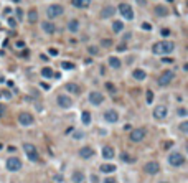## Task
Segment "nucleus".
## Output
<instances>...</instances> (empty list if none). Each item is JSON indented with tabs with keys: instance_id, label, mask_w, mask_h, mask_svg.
I'll list each match as a JSON object with an SVG mask.
<instances>
[{
	"instance_id": "nucleus-1",
	"label": "nucleus",
	"mask_w": 188,
	"mask_h": 183,
	"mask_svg": "<svg viewBox=\"0 0 188 183\" xmlns=\"http://www.w3.org/2000/svg\"><path fill=\"white\" fill-rule=\"evenodd\" d=\"M173 50H175V43L168 41V40H163V41L155 43L154 48H152L154 54H170Z\"/></svg>"
},
{
	"instance_id": "nucleus-2",
	"label": "nucleus",
	"mask_w": 188,
	"mask_h": 183,
	"mask_svg": "<svg viewBox=\"0 0 188 183\" xmlns=\"http://www.w3.org/2000/svg\"><path fill=\"white\" fill-rule=\"evenodd\" d=\"M23 150H25V154L26 157H28L30 162H38V158H40V155H38V150L36 147L33 145V144H23Z\"/></svg>"
},
{
	"instance_id": "nucleus-3",
	"label": "nucleus",
	"mask_w": 188,
	"mask_h": 183,
	"mask_svg": "<svg viewBox=\"0 0 188 183\" xmlns=\"http://www.w3.org/2000/svg\"><path fill=\"white\" fill-rule=\"evenodd\" d=\"M168 163L172 167H182L185 165V157L180 152H173V154L168 155Z\"/></svg>"
},
{
	"instance_id": "nucleus-4",
	"label": "nucleus",
	"mask_w": 188,
	"mask_h": 183,
	"mask_svg": "<svg viewBox=\"0 0 188 183\" xmlns=\"http://www.w3.org/2000/svg\"><path fill=\"white\" fill-rule=\"evenodd\" d=\"M175 78V71L173 69H167V71H163L162 76L159 78V84L160 86H168V84L172 83V79Z\"/></svg>"
},
{
	"instance_id": "nucleus-5",
	"label": "nucleus",
	"mask_w": 188,
	"mask_h": 183,
	"mask_svg": "<svg viewBox=\"0 0 188 183\" xmlns=\"http://www.w3.org/2000/svg\"><path fill=\"white\" fill-rule=\"evenodd\" d=\"M119 13H121L125 20H132V18H134V10H132V7H130L129 4L119 5Z\"/></svg>"
},
{
	"instance_id": "nucleus-6",
	"label": "nucleus",
	"mask_w": 188,
	"mask_h": 183,
	"mask_svg": "<svg viewBox=\"0 0 188 183\" xmlns=\"http://www.w3.org/2000/svg\"><path fill=\"white\" fill-rule=\"evenodd\" d=\"M21 168V160L18 157H10L7 160V170L9 172H18Z\"/></svg>"
},
{
	"instance_id": "nucleus-7",
	"label": "nucleus",
	"mask_w": 188,
	"mask_h": 183,
	"mask_svg": "<svg viewBox=\"0 0 188 183\" xmlns=\"http://www.w3.org/2000/svg\"><path fill=\"white\" fill-rule=\"evenodd\" d=\"M46 15H48L50 18L61 17V15H63V7H61V5H50L48 10H46Z\"/></svg>"
},
{
	"instance_id": "nucleus-8",
	"label": "nucleus",
	"mask_w": 188,
	"mask_h": 183,
	"mask_svg": "<svg viewBox=\"0 0 188 183\" xmlns=\"http://www.w3.org/2000/svg\"><path fill=\"white\" fill-rule=\"evenodd\" d=\"M102 101H104V96H102V92H99V91H92V92H89V102H91L92 106H99V104H102Z\"/></svg>"
},
{
	"instance_id": "nucleus-9",
	"label": "nucleus",
	"mask_w": 188,
	"mask_h": 183,
	"mask_svg": "<svg viewBox=\"0 0 188 183\" xmlns=\"http://www.w3.org/2000/svg\"><path fill=\"white\" fill-rule=\"evenodd\" d=\"M145 134H147L145 129H134L130 132V140L132 142H140V140H144Z\"/></svg>"
},
{
	"instance_id": "nucleus-10",
	"label": "nucleus",
	"mask_w": 188,
	"mask_h": 183,
	"mask_svg": "<svg viewBox=\"0 0 188 183\" xmlns=\"http://www.w3.org/2000/svg\"><path fill=\"white\" fill-rule=\"evenodd\" d=\"M56 102H58V106H59V107H63V109H69V107H71V104H73V101L69 99V96H66V94L58 96Z\"/></svg>"
},
{
	"instance_id": "nucleus-11",
	"label": "nucleus",
	"mask_w": 188,
	"mask_h": 183,
	"mask_svg": "<svg viewBox=\"0 0 188 183\" xmlns=\"http://www.w3.org/2000/svg\"><path fill=\"white\" fill-rule=\"evenodd\" d=\"M144 170H145L149 175H157L160 172V165L157 162H149V163H145Z\"/></svg>"
},
{
	"instance_id": "nucleus-12",
	"label": "nucleus",
	"mask_w": 188,
	"mask_h": 183,
	"mask_svg": "<svg viewBox=\"0 0 188 183\" xmlns=\"http://www.w3.org/2000/svg\"><path fill=\"white\" fill-rule=\"evenodd\" d=\"M167 114H168V111H167V107H165V106H157V107L154 109V117H155V119H159V121L165 119V117H167Z\"/></svg>"
},
{
	"instance_id": "nucleus-13",
	"label": "nucleus",
	"mask_w": 188,
	"mask_h": 183,
	"mask_svg": "<svg viewBox=\"0 0 188 183\" xmlns=\"http://www.w3.org/2000/svg\"><path fill=\"white\" fill-rule=\"evenodd\" d=\"M104 119L109 122V124H116V122L119 121V114H117V111L111 109V111H106L104 112Z\"/></svg>"
},
{
	"instance_id": "nucleus-14",
	"label": "nucleus",
	"mask_w": 188,
	"mask_h": 183,
	"mask_svg": "<svg viewBox=\"0 0 188 183\" xmlns=\"http://www.w3.org/2000/svg\"><path fill=\"white\" fill-rule=\"evenodd\" d=\"M18 122H20L21 125H31L33 124V116L28 112H21L20 116H18Z\"/></svg>"
},
{
	"instance_id": "nucleus-15",
	"label": "nucleus",
	"mask_w": 188,
	"mask_h": 183,
	"mask_svg": "<svg viewBox=\"0 0 188 183\" xmlns=\"http://www.w3.org/2000/svg\"><path fill=\"white\" fill-rule=\"evenodd\" d=\"M92 155H94V149L92 147H83V149H79V157L81 158H91Z\"/></svg>"
},
{
	"instance_id": "nucleus-16",
	"label": "nucleus",
	"mask_w": 188,
	"mask_h": 183,
	"mask_svg": "<svg viewBox=\"0 0 188 183\" xmlns=\"http://www.w3.org/2000/svg\"><path fill=\"white\" fill-rule=\"evenodd\" d=\"M41 28H43V31L48 35H53L54 31H56V26H54V23H51V21H43Z\"/></svg>"
},
{
	"instance_id": "nucleus-17",
	"label": "nucleus",
	"mask_w": 188,
	"mask_h": 183,
	"mask_svg": "<svg viewBox=\"0 0 188 183\" xmlns=\"http://www.w3.org/2000/svg\"><path fill=\"white\" fill-rule=\"evenodd\" d=\"M114 13H116V9L109 5V7H104V9H102L101 17H102V18H111V17H114Z\"/></svg>"
},
{
	"instance_id": "nucleus-18",
	"label": "nucleus",
	"mask_w": 188,
	"mask_h": 183,
	"mask_svg": "<svg viewBox=\"0 0 188 183\" xmlns=\"http://www.w3.org/2000/svg\"><path fill=\"white\" fill-rule=\"evenodd\" d=\"M71 180H73V183H84V173L81 170H74Z\"/></svg>"
},
{
	"instance_id": "nucleus-19",
	"label": "nucleus",
	"mask_w": 188,
	"mask_h": 183,
	"mask_svg": "<svg viewBox=\"0 0 188 183\" xmlns=\"http://www.w3.org/2000/svg\"><path fill=\"white\" fill-rule=\"evenodd\" d=\"M71 2L78 9H88L89 5H91V0H71Z\"/></svg>"
},
{
	"instance_id": "nucleus-20",
	"label": "nucleus",
	"mask_w": 188,
	"mask_h": 183,
	"mask_svg": "<svg viewBox=\"0 0 188 183\" xmlns=\"http://www.w3.org/2000/svg\"><path fill=\"white\" fill-rule=\"evenodd\" d=\"M102 157H104L106 160H111V158L114 157V149H112V147L106 145L104 149H102Z\"/></svg>"
},
{
	"instance_id": "nucleus-21",
	"label": "nucleus",
	"mask_w": 188,
	"mask_h": 183,
	"mask_svg": "<svg viewBox=\"0 0 188 183\" xmlns=\"http://www.w3.org/2000/svg\"><path fill=\"white\" fill-rule=\"evenodd\" d=\"M109 66L111 68H114V69H119L121 68V59L119 58H116V56H109Z\"/></svg>"
},
{
	"instance_id": "nucleus-22",
	"label": "nucleus",
	"mask_w": 188,
	"mask_h": 183,
	"mask_svg": "<svg viewBox=\"0 0 188 183\" xmlns=\"http://www.w3.org/2000/svg\"><path fill=\"white\" fill-rule=\"evenodd\" d=\"M132 76H134L137 81H144V79H145V76H147V73H145L144 69H134Z\"/></svg>"
},
{
	"instance_id": "nucleus-23",
	"label": "nucleus",
	"mask_w": 188,
	"mask_h": 183,
	"mask_svg": "<svg viewBox=\"0 0 188 183\" xmlns=\"http://www.w3.org/2000/svg\"><path fill=\"white\" fill-rule=\"evenodd\" d=\"M68 30H69L71 33H76V31L79 30V21H78V20H71L69 23H68Z\"/></svg>"
},
{
	"instance_id": "nucleus-24",
	"label": "nucleus",
	"mask_w": 188,
	"mask_h": 183,
	"mask_svg": "<svg viewBox=\"0 0 188 183\" xmlns=\"http://www.w3.org/2000/svg\"><path fill=\"white\" fill-rule=\"evenodd\" d=\"M81 122H83L84 125H89V124H91V112L83 111V114H81Z\"/></svg>"
},
{
	"instance_id": "nucleus-25",
	"label": "nucleus",
	"mask_w": 188,
	"mask_h": 183,
	"mask_svg": "<svg viewBox=\"0 0 188 183\" xmlns=\"http://www.w3.org/2000/svg\"><path fill=\"white\" fill-rule=\"evenodd\" d=\"M101 172H104V173H112L116 172V167L112 163H104V165H101Z\"/></svg>"
},
{
	"instance_id": "nucleus-26",
	"label": "nucleus",
	"mask_w": 188,
	"mask_h": 183,
	"mask_svg": "<svg viewBox=\"0 0 188 183\" xmlns=\"http://www.w3.org/2000/svg\"><path fill=\"white\" fill-rule=\"evenodd\" d=\"M121 160H122V162H125V163H134L135 162V158L130 157V155L125 154V152H122V154H121Z\"/></svg>"
},
{
	"instance_id": "nucleus-27",
	"label": "nucleus",
	"mask_w": 188,
	"mask_h": 183,
	"mask_svg": "<svg viewBox=\"0 0 188 183\" xmlns=\"http://www.w3.org/2000/svg\"><path fill=\"white\" fill-rule=\"evenodd\" d=\"M36 20H38V12L36 10H30L28 12V21L30 23H36Z\"/></svg>"
},
{
	"instance_id": "nucleus-28",
	"label": "nucleus",
	"mask_w": 188,
	"mask_h": 183,
	"mask_svg": "<svg viewBox=\"0 0 188 183\" xmlns=\"http://www.w3.org/2000/svg\"><path fill=\"white\" fill-rule=\"evenodd\" d=\"M41 76H43V78H53V69L48 68V66H45L41 69Z\"/></svg>"
},
{
	"instance_id": "nucleus-29",
	"label": "nucleus",
	"mask_w": 188,
	"mask_h": 183,
	"mask_svg": "<svg viewBox=\"0 0 188 183\" xmlns=\"http://www.w3.org/2000/svg\"><path fill=\"white\" fill-rule=\"evenodd\" d=\"M122 28H124V23H122V21H114L112 23V30L114 31H116V33H119V31H122Z\"/></svg>"
},
{
	"instance_id": "nucleus-30",
	"label": "nucleus",
	"mask_w": 188,
	"mask_h": 183,
	"mask_svg": "<svg viewBox=\"0 0 188 183\" xmlns=\"http://www.w3.org/2000/svg\"><path fill=\"white\" fill-rule=\"evenodd\" d=\"M66 89L69 92H73V94H78V92H79V87L76 86V84H73V83H68L66 84Z\"/></svg>"
},
{
	"instance_id": "nucleus-31",
	"label": "nucleus",
	"mask_w": 188,
	"mask_h": 183,
	"mask_svg": "<svg viewBox=\"0 0 188 183\" xmlns=\"http://www.w3.org/2000/svg\"><path fill=\"white\" fill-rule=\"evenodd\" d=\"M155 13H157V15H162V17H165L168 12H167V9H165V7L159 5V7H155Z\"/></svg>"
},
{
	"instance_id": "nucleus-32",
	"label": "nucleus",
	"mask_w": 188,
	"mask_h": 183,
	"mask_svg": "<svg viewBox=\"0 0 188 183\" xmlns=\"http://www.w3.org/2000/svg\"><path fill=\"white\" fill-rule=\"evenodd\" d=\"M61 66L64 68V69H73V68H74V64H73V63H69V61H63Z\"/></svg>"
},
{
	"instance_id": "nucleus-33",
	"label": "nucleus",
	"mask_w": 188,
	"mask_h": 183,
	"mask_svg": "<svg viewBox=\"0 0 188 183\" xmlns=\"http://www.w3.org/2000/svg\"><path fill=\"white\" fill-rule=\"evenodd\" d=\"M180 130H182L183 134H187V132H188V122H187V121L180 124Z\"/></svg>"
},
{
	"instance_id": "nucleus-34",
	"label": "nucleus",
	"mask_w": 188,
	"mask_h": 183,
	"mask_svg": "<svg viewBox=\"0 0 188 183\" xmlns=\"http://www.w3.org/2000/svg\"><path fill=\"white\" fill-rule=\"evenodd\" d=\"M145 97H147V102H149V104H150L152 101H154V92H152V91H147Z\"/></svg>"
},
{
	"instance_id": "nucleus-35",
	"label": "nucleus",
	"mask_w": 188,
	"mask_h": 183,
	"mask_svg": "<svg viewBox=\"0 0 188 183\" xmlns=\"http://www.w3.org/2000/svg\"><path fill=\"white\" fill-rule=\"evenodd\" d=\"M106 89H109V91L112 92V94L116 92V87H114V84H112V83H106Z\"/></svg>"
},
{
	"instance_id": "nucleus-36",
	"label": "nucleus",
	"mask_w": 188,
	"mask_h": 183,
	"mask_svg": "<svg viewBox=\"0 0 188 183\" xmlns=\"http://www.w3.org/2000/svg\"><path fill=\"white\" fill-rule=\"evenodd\" d=\"M48 53H50V56H58V50H56V48H50Z\"/></svg>"
},
{
	"instance_id": "nucleus-37",
	"label": "nucleus",
	"mask_w": 188,
	"mask_h": 183,
	"mask_svg": "<svg viewBox=\"0 0 188 183\" xmlns=\"http://www.w3.org/2000/svg\"><path fill=\"white\" fill-rule=\"evenodd\" d=\"M187 109H185V107H180L178 109V116H182V117H185V116H187Z\"/></svg>"
},
{
	"instance_id": "nucleus-38",
	"label": "nucleus",
	"mask_w": 188,
	"mask_h": 183,
	"mask_svg": "<svg viewBox=\"0 0 188 183\" xmlns=\"http://www.w3.org/2000/svg\"><path fill=\"white\" fill-rule=\"evenodd\" d=\"M9 25L12 26V28H15V26H17V20H15V18H9Z\"/></svg>"
},
{
	"instance_id": "nucleus-39",
	"label": "nucleus",
	"mask_w": 188,
	"mask_h": 183,
	"mask_svg": "<svg viewBox=\"0 0 188 183\" xmlns=\"http://www.w3.org/2000/svg\"><path fill=\"white\" fill-rule=\"evenodd\" d=\"M142 28H144V30H149V31H150V30H152V25L145 21V23H142Z\"/></svg>"
},
{
	"instance_id": "nucleus-40",
	"label": "nucleus",
	"mask_w": 188,
	"mask_h": 183,
	"mask_svg": "<svg viewBox=\"0 0 188 183\" xmlns=\"http://www.w3.org/2000/svg\"><path fill=\"white\" fill-rule=\"evenodd\" d=\"M160 33H162L163 36H168V35H170V30H167V28H162V30H160Z\"/></svg>"
},
{
	"instance_id": "nucleus-41",
	"label": "nucleus",
	"mask_w": 188,
	"mask_h": 183,
	"mask_svg": "<svg viewBox=\"0 0 188 183\" xmlns=\"http://www.w3.org/2000/svg\"><path fill=\"white\" fill-rule=\"evenodd\" d=\"M162 63H167V64H172V63H175L172 58H162Z\"/></svg>"
},
{
	"instance_id": "nucleus-42",
	"label": "nucleus",
	"mask_w": 188,
	"mask_h": 183,
	"mask_svg": "<svg viewBox=\"0 0 188 183\" xmlns=\"http://www.w3.org/2000/svg\"><path fill=\"white\" fill-rule=\"evenodd\" d=\"M88 50H89V54H97V50L94 48V46H89Z\"/></svg>"
},
{
	"instance_id": "nucleus-43",
	"label": "nucleus",
	"mask_w": 188,
	"mask_h": 183,
	"mask_svg": "<svg viewBox=\"0 0 188 183\" xmlns=\"http://www.w3.org/2000/svg\"><path fill=\"white\" fill-rule=\"evenodd\" d=\"M101 43H102V46H111V45H112V41H111V40H102Z\"/></svg>"
},
{
	"instance_id": "nucleus-44",
	"label": "nucleus",
	"mask_w": 188,
	"mask_h": 183,
	"mask_svg": "<svg viewBox=\"0 0 188 183\" xmlns=\"http://www.w3.org/2000/svg\"><path fill=\"white\" fill-rule=\"evenodd\" d=\"M17 18H18V20H21V18H23V12H21L20 9H17Z\"/></svg>"
},
{
	"instance_id": "nucleus-45",
	"label": "nucleus",
	"mask_w": 188,
	"mask_h": 183,
	"mask_svg": "<svg viewBox=\"0 0 188 183\" xmlns=\"http://www.w3.org/2000/svg\"><path fill=\"white\" fill-rule=\"evenodd\" d=\"M117 51H119V53H122V51H125V45H124V43H122V45H119V46H117Z\"/></svg>"
},
{
	"instance_id": "nucleus-46",
	"label": "nucleus",
	"mask_w": 188,
	"mask_h": 183,
	"mask_svg": "<svg viewBox=\"0 0 188 183\" xmlns=\"http://www.w3.org/2000/svg\"><path fill=\"white\" fill-rule=\"evenodd\" d=\"M84 134L83 132H74V139H83Z\"/></svg>"
},
{
	"instance_id": "nucleus-47",
	"label": "nucleus",
	"mask_w": 188,
	"mask_h": 183,
	"mask_svg": "<svg viewBox=\"0 0 188 183\" xmlns=\"http://www.w3.org/2000/svg\"><path fill=\"white\" fill-rule=\"evenodd\" d=\"M4 97H5V99H10V97H12V94H10L9 91H4Z\"/></svg>"
},
{
	"instance_id": "nucleus-48",
	"label": "nucleus",
	"mask_w": 188,
	"mask_h": 183,
	"mask_svg": "<svg viewBox=\"0 0 188 183\" xmlns=\"http://www.w3.org/2000/svg\"><path fill=\"white\" fill-rule=\"evenodd\" d=\"M40 86H41L43 89H50V84H46V83H43V81H41V84H40Z\"/></svg>"
},
{
	"instance_id": "nucleus-49",
	"label": "nucleus",
	"mask_w": 188,
	"mask_h": 183,
	"mask_svg": "<svg viewBox=\"0 0 188 183\" xmlns=\"http://www.w3.org/2000/svg\"><path fill=\"white\" fill-rule=\"evenodd\" d=\"M17 46H18V48H23V46H25V43L21 41V40H18V41H17Z\"/></svg>"
},
{
	"instance_id": "nucleus-50",
	"label": "nucleus",
	"mask_w": 188,
	"mask_h": 183,
	"mask_svg": "<svg viewBox=\"0 0 188 183\" xmlns=\"http://www.w3.org/2000/svg\"><path fill=\"white\" fill-rule=\"evenodd\" d=\"M104 183H116V180H114V178H106Z\"/></svg>"
},
{
	"instance_id": "nucleus-51",
	"label": "nucleus",
	"mask_w": 188,
	"mask_h": 183,
	"mask_svg": "<svg viewBox=\"0 0 188 183\" xmlns=\"http://www.w3.org/2000/svg\"><path fill=\"white\" fill-rule=\"evenodd\" d=\"M4 112H5V109H4V106L0 104V117H4Z\"/></svg>"
},
{
	"instance_id": "nucleus-52",
	"label": "nucleus",
	"mask_w": 188,
	"mask_h": 183,
	"mask_svg": "<svg viewBox=\"0 0 188 183\" xmlns=\"http://www.w3.org/2000/svg\"><path fill=\"white\" fill-rule=\"evenodd\" d=\"M53 78H56V79H59V78H61V74H59V73H53Z\"/></svg>"
},
{
	"instance_id": "nucleus-53",
	"label": "nucleus",
	"mask_w": 188,
	"mask_h": 183,
	"mask_svg": "<svg viewBox=\"0 0 188 183\" xmlns=\"http://www.w3.org/2000/svg\"><path fill=\"white\" fill-rule=\"evenodd\" d=\"M54 180H56V182H63V178H61V175H58V177H54Z\"/></svg>"
},
{
	"instance_id": "nucleus-54",
	"label": "nucleus",
	"mask_w": 188,
	"mask_h": 183,
	"mask_svg": "<svg viewBox=\"0 0 188 183\" xmlns=\"http://www.w3.org/2000/svg\"><path fill=\"white\" fill-rule=\"evenodd\" d=\"M137 2H139L140 5H144V4H145V0H137Z\"/></svg>"
},
{
	"instance_id": "nucleus-55",
	"label": "nucleus",
	"mask_w": 188,
	"mask_h": 183,
	"mask_svg": "<svg viewBox=\"0 0 188 183\" xmlns=\"http://www.w3.org/2000/svg\"><path fill=\"white\" fill-rule=\"evenodd\" d=\"M13 2H15V4H18V2H20V0H13Z\"/></svg>"
},
{
	"instance_id": "nucleus-56",
	"label": "nucleus",
	"mask_w": 188,
	"mask_h": 183,
	"mask_svg": "<svg viewBox=\"0 0 188 183\" xmlns=\"http://www.w3.org/2000/svg\"><path fill=\"white\" fill-rule=\"evenodd\" d=\"M162 183H168V182H162Z\"/></svg>"
},
{
	"instance_id": "nucleus-57",
	"label": "nucleus",
	"mask_w": 188,
	"mask_h": 183,
	"mask_svg": "<svg viewBox=\"0 0 188 183\" xmlns=\"http://www.w3.org/2000/svg\"><path fill=\"white\" fill-rule=\"evenodd\" d=\"M168 2H173V0H168Z\"/></svg>"
}]
</instances>
